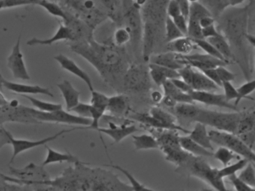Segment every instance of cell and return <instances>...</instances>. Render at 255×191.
Listing matches in <instances>:
<instances>
[{
    "instance_id": "cell-1",
    "label": "cell",
    "mask_w": 255,
    "mask_h": 191,
    "mask_svg": "<svg viewBox=\"0 0 255 191\" xmlns=\"http://www.w3.org/2000/svg\"><path fill=\"white\" fill-rule=\"evenodd\" d=\"M71 49L92 64L101 77L111 83H116L121 77L123 78L129 65L124 47L99 43L93 37L72 43Z\"/></svg>"
},
{
    "instance_id": "cell-2",
    "label": "cell",
    "mask_w": 255,
    "mask_h": 191,
    "mask_svg": "<svg viewBox=\"0 0 255 191\" xmlns=\"http://www.w3.org/2000/svg\"><path fill=\"white\" fill-rule=\"evenodd\" d=\"M251 4L237 8L228 7L221 14V33L228 40L231 49L234 48L240 54L239 65L248 80H249L251 73L246 36L249 33Z\"/></svg>"
},
{
    "instance_id": "cell-3",
    "label": "cell",
    "mask_w": 255,
    "mask_h": 191,
    "mask_svg": "<svg viewBox=\"0 0 255 191\" xmlns=\"http://www.w3.org/2000/svg\"><path fill=\"white\" fill-rule=\"evenodd\" d=\"M74 173H71L65 190L95 191H133L130 185L124 183L113 172L101 168H89L79 161Z\"/></svg>"
},
{
    "instance_id": "cell-4",
    "label": "cell",
    "mask_w": 255,
    "mask_h": 191,
    "mask_svg": "<svg viewBox=\"0 0 255 191\" xmlns=\"http://www.w3.org/2000/svg\"><path fill=\"white\" fill-rule=\"evenodd\" d=\"M59 3L93 31L108 18L94 0H59Z\"/></svg>"
},
{
    "instance_id": "cell-5",
    "label": "cell",
    "mask_w": 255,
    "mask_h": 191,
    "mask_svg": "<svg viewBox=\"0 0 255 191\" xmlns=\"http://www.w3.org/2000/svg\"><path fill=\"white\" fill-rule=\"evenodd\" d=\"M16 110L17 111V115L32 120L82 126L83 129H85L92 123V119L89 118L82 117L76 114H72L71 112L65 111L63 109L53 112H41L29 107H20L18 108L16 107Z\"/></svg>"
},
{
    "instance_id": "cell-6",
    "label": "cell",
    "mask_w": 255,
    "mask_h": 191,
    "mask_svg": "<svg viewBox=\"0 0 255 191\" xmlns=\"http://www.w3.org/2000/svg\"><path fill=\"white\" fill-rule=\"evenodd\" d=\"M177 169L184 170L189 176L204 181L216 191H227L224 179L219 175V169L212 167L203 157L192 155L183 165Z\"/></svg>"
},
{
    "instance_id": "cell-7",
    "label": "cell",
    "mask_w": 255,
    "mask_h": 191,
    "mask_svg": "<svg viewBox=\"0 0 255 191\" xmlns=\"http://www.w3.org/2000/svg\"><path fill=\"white\" fill-rule=\"evenodd\" d=\"M130 35V44L135 53L141 48L143 19L141 7L135 0H122V25Z\"/></svg>"
},
{
    "instance_id": "cell-8",
    "label": "cell",
    "mask_w": 255,
    "mask_h": 191,
    "mask_svg": "<svg viewBox=\"0 0 255 191\" xmlns=\"http://www.w3.org/2000/svg\"><path fill=\"white\" fill-rule=\"evenodd\" d=\"M242 113H222L199 108L194 122H201L207 126L213 127L219 131L237 133V126L241 118Z\"/></svg>"
},
{
    "instance_id": "cell-9",
    "label": "cell",
    "mask_w": 255,
    "mask_h": 191,
    "mask_svg": "<svg viewBox=\"0 0 255 191\" xmlns=\"http://www.w3.org/2000/svg\"><path fill=\"white\" fill-rule=\"evenodd\" d=\"M212 143L232 151L236 155L247 159L249 162H255V154L253 149L246 146L237 134L227 131L213 129L208 131Z\"/></svg>"
},
{
    "instance_id": "cell-10",
    "label": "cell",
    "mask_w": 255,
    "mask_h": 191,
    "mask_svg": "<svg viewBox=\"0 0 255 191\" xmlns=\"http://www.w3.org/2000/svg\"><path fill=\"white\" fill-rule=\"evenodd\" d=\"M122 85L131 92L148 91L151 88L148 68L141 64L129 65L122 78Z\"/></svg>"
},
{
    "instance_id": "cell-11",
    "label": "cell",
    "mask_w": 255,
    "mask_h": 191,
    "mask_svg": "<svg viewBox=\"0 0 255 191\" xmlns=\"http://www.w3.org/2000/svg\"><path fill=\"white\" fill-rule=\"evenodd\" d=\"M78 129H80V127L71 128V129L62 130V131H59V132L56 133V134H53V135L38 140H23V139L14 138L11 135V133L7 131V135H8V140H9L10 145H11V146H12L13 153L11 163L14 161V160L17 158V155L23 153V152L30 150V149H35V148L39 147V146H45L47 143L57 140L59 137L63 135V134Z\"/></svg>"
},
{
    "instance_id": "cell-12",
    "label": "cell",
    "mask_w": 255,
    "mask_h": 191,
    "mask_svg": "<svg viewBox=\"0 0 255 191\" xmlns=\"http://www.w3.org/2000/svg\"><path fill=\"white\" fill-rule=\"evenodd\" d=\"M180 78L195 91H205V92H216L220 89L214 82L208 78L203 72L195 71L190 65H185L178 71Z\"/></svg>"
},
{
    "instance_id": "cell-13",
    "label": "cell",
    "mask_w": 255,
    "mask_h": 191,
    "mask_svg": "<svg viewBox=\"0 0 255 191\" xmlns=\"http://www.w3.org/2000/svg\"><path fill=\"white\" fill-rule=\"evenodd\" d=\"M163 32L164 28L155 24L153 22L143 20L141 53L144 62H149Z\"/></svg>"
},
{
    "instance_id": "cell-14",
    "label": "cell",
    "mask_w": 255,
    "mask_h": 191,
    "mask_svg": "<svg viewBox=\"0 0 255 191\" xmlns=\"http://www.w3.org/2000/svg\"><path fill=\"white\" fill-rule=\"evenodd\" d=\"M7 66L12 73L13 77L17 80H29L30 75L28 72L24 56L21 51V36H19L13 47L8 57L7 58Z\"/></svg>"
},
{
    "instance_id": "cell-15",
    "label": "cell",
    "mask_w": 255,
    "mask_h": 191,
    "mask_svg": "<svg viewBox=\"0 0 255 191\" xmlns=\"http://www.w3.org/2000/svg\"><path fill=\"white\" fill-rule=\"evenodd\" d=\"M189 94L194 102H199L206 105L215 106L221 108L229 109L233 111H239L237 106L227 101L224 94L195 90L191 91Z\"/></svg>"
},
{
    "instance_id": "cell-16",
    "label": "cell",
    "mask_w": 255,
    "mask_h": 191,
    "mask_svg": "<svg viewBox=\"0 0 255 191\" xmlns=\"http://www.w3.org/2000/svg\"><path fill=\"white\" fill-rule=\"evenodd\" d=\"M186 65H190L192 68H197L201 71L210 68H216L219 66H227L231 62L222 60L214 56L207 54L195 53L192 55H182Z\"/></svg>"
},
{
    "instance_id": "cell-17",
    "label": "cell",
    "mask_w": 255,
    "mask_h": 191,
    "mask_svg": "<svg viewBox=\"0 0 255 191\" xmlns=\"http://www.w3.org/2000/svg\"><path fill=\"white\" fill-rule=\"evenodd\" d=\"M0 80L4 88L20 95H44L50 98L54 97L50 89L38 85L23 84V83L9 81L3 78Z\"/></svg>"
},
{
    "instance_id": "cell-18",
    "label": "cell",
    "mask_w": 255,
    "mask_h": 191,
    "mask_svg": "<svg viewBox=\"0 0 255 191\" xmlns=\"http://www.w3.org/2000/svg\"><path fill=\"white\" fill-rule=\"evenodd\" d=\"M109 122L110 128H99L97 129L98 132L106 134L113 139L115 143H119L125 140L128 136L132 135L134 133L137 132L139 130L133 124H130V122H125L123 125H116V124L112 122L111 120Z\"/></svg>"
},
{
    "instance_id": "cell-19",
    "label": "cell",
    "mask_w": 255,
    "mask_h": 191,
    "mask_svg": "<svg viewBox=\"0 0 255 191\" xmlns=\"http://www.w3.org/2000/svg\"><path fill=\"white\" fill-rule=\"evenodd\" d=\"M54 59L59 64L61 68L83 80L87 85L90 92L94 90L93 83L90 76L84 70L82 69L73 59L62 53L55 56Z\"/></svg>"
},
{
    "instance_id": "cell-20",
    "label": "cell",
    "mask_w": 255,
    "mask_h": 191,
    "mask_svg": "<svg viewBox=\"0 0 255 191\" xmlns=\"http://www.w3.org/2000/svg\"><path fill=\"white\" fill-rule=\"evenodd\" d=\"M149 62L150 63L156 64L177 71L186 65L182 55L170 51L160 54L152 55Z\"/></svg>"
},
{
    "instance_id": "cell-21",
    "label": "cell",
    "mask_w": 255,
    "mask_h": 191,
    "mask_svg": "<svg viewBox=\"0 0 255 191\" xmlns=\"http://www.w3.org/2000/svg\"><path fill=\"white\" fill-rule=\"evenodd\" d=\"M107 17L115 23H121L122 20V0H94Z\"/></svg>"
},
{
    "instance_id": "cell-22",
    "label": "cell",
    "mask_w": 255,
    "mask_h": 191,
    "mask_svg": "<svg viewBox=\"0 0 255 191\" xmlns=\"http://www.w3.org/2000/svg\"><path fill=\"white\" fill-rule=\"evenodd\" d=\"M57 86L65 100L67 111H71V109L80 103V92L68 80H63L58 83Z\"/></svg>"
},
{
    "instance_id": "cell-23",
    "label": "cell",
    "mask_w": 255,
    "mask_h": 191,
    "mask_svg": "<svg viewBox=\"0 0 255 191\" xmlns=\"http://www.w3.org/2000/svg\"><path fill=\"white\" fill-rule=\"evenodd\" d=\"M107 111L111 116L122 118L128 115L129 112V102L128 98L124 95H117L109 97Z\"/></svg>"
},
{
    "instance_id": "cell-24",
    "label": "cell",
    "mask_w": 255,
    "mask_h": 191,
    "mask_svg": "<svg viewBox=\"0 0 255 191\" xmlns=\"http://www.w3.org/2000/svg\"><path fill=\"white\" fill-rule=\"evenodd\" d=\"M150 115L153 116V118H155V119L165 124L170 130L182 131V132L186 133V134H189L190 133V131H188L186 128L177 125L176 118L172 116V115L168 113V112L164 110L163 109L160 108V107H152L150 110Z\"/></svg>"
},
{
    "instance_id": "cell-25",
    "label": "cell",
    "mask_w": 255,
    "mask_h": 191,
    "mask_svg": "<svg viewBox=\"0 0 255 191\" xmlns=\"http://www.w3.org/2000/svg\"><path fill=\"white\" fill-rule=\"evenodd\" d=\"M189 134V137L195 143L213 152V143L210 140V136L207 131V125L201 123V122H196L193 130L190 131Z\"/></svg>"
},
{
    "instance_id": "cell-26",
    "label": "cell",
    "mask_w": 255,
    "mask_h": 191,
    "mask_svg": "<svg viewBox=\"0 0 255 191\" xmlns=\"http://www.w3.org/2000/svg\"><path fill=\"white\" fill-rule=\"evenodd\" d=\"M196 47L192 39L188 36L177 38L167 43L166 45L168 51L180 55L189 54Z\"/></svg>"
},
{
    "instance_id": "cell-27",
    "label": "cell",
    "mask_w": 255,
    "mask_h": 191,
    "mask_svg": "<svg viewBox=\"0 0 255 191\" xmlns=\"http://www.w3.org/2000/svg\"><path fill=\"white\" fill-rule=\"evenodd\" d=\"M159 149L165 155V160L168 162L172 163L173 164L177 166V167L183 165L192 155L183 150L181 147H161Z\"/></svg>"
},
{
    "instance_id": "cell-28",
    "label": "cell",
    "mask_w": 255,
    "mask_h": 191,
    "mask_svg": "<svg viewBox=\"0 0 255 191\" xmlns=\"http://www.w3.org/2000/svg\"><path fill=\"white\" fill-rule=\"evenodd\" d=\"M180 144L183 150L194 156L213 157V152L200 146L198 143L192 140L189 136L180 137Z\"/></svg>"
},
{
    "instance_id": "cell-29",
    "label": "cell",
    "mask_w": 255,
    "mask_h": 191,
    "mask_svg": "<svg viewBox=\"0 0 255 191\" xmlns=\"http://www.w3.org/2000/svg\"><path fill=\"white\" fill-rule=\"evenodd\" d=\"M47 156H46L45 160L43 162V167L50 165V164H62V163L65 162L76 164V163L80 161V160L77 157L71 155L69 152L62 153V152H58V151L51 149V148L47 147Z\"/></svg>"
},
{
    "instance_id": "cell-30",
    "label": "cell",
    "mask_w": 255,
    "mask_h": 191,
    "mask_svg": "<svg viewBox=\"0 0 255 191\" xmlns=\"http://www.w3.org/2000/svg\"><path fill=\"white\" fill-rule=\"evenodd\" d=\"M207 41L213 44V47L218 50L219 53L225 58L226 60L235 61L234 60V53H233L232 49L228 40L222 33L219 34L215 37L207 38Z\"/></svg>"
},
{
    "instance_id": "cell-31",
    "label": "cell",
    "mask_w": 255,
    "mask_h": 191,
    "mask_svg": "<svg viewBox=\"0 0 255 191\" xmlns=\"http://www.w3.org/2000/svg\"><path fill=\"white\" fill-rule=\"evenodd\" d=\"M163 89L164 94L170 95L176 100L177 103H189V104H195L193 100L191 98L189 93L182 92L174 84L171 80H165V83L162 85Z\"/></svg>"
},
{
    "instance_id": "cell-32",
    "label": "cell",
    "mask_w": 255,
    "mask_h": 191,
    "mask_svg": "<svg viewBox=\"0 0 255 191\" xmlns=\"http://www.w3.org/2000/svg\"><path fill=\"white\" fill-rule=\"evenodd\" d=\"M132 137L133 139V144L136 151L159 149L157 141L152 134H141V135L132 134Z\"/></svg>"
},
{
    "instance_id": "cell-33",
    "label": "cell",
    "mask_w": 255,
    "mask_h": 191,
    "mask_svg": "<svg viewBox=\"0 0 255 191\" xmlns=\"http://www.w3.org/2000/svg\"><path fill=\"white\" fill-rule=\"evenodd\" d=\"M255 126V110L252 109L251 111L242 113L241 118H240V122H239L236 134L239 135V134L254 131Z\"/></svg>"
},
{
    "instance_id": "cell-34",
    "label": "cell",
    "mask_w": 255,
    "mask_h": 191,
    "mask_svg": "<svg viewBox=\"0 0 255 191\" xmlns=\"http://www.w3.org/2000/svg\"><path fill=\"white\" fill-rule=\"evenodd\" d=\"M176 114L182 119L193 121L198 114L199 107H196L195 104L189 103H178L174 108Z\"/></svg>"
},
{
    "instance_id": "cell-35",
    "label": "cell",
    "mask_w": 255,
    "mask_h": 191,
    "mask_svg": "<svg viewBox=\"0 0 255 191\" xmlns=\"http://www.w3.org/2000/svg\"><path fill=\"white\" fill-rule=\"evenodd\" d=\"M21 96L26 98L32 104V105L35 107V110H39V111L53 112L62 109V105L61 104L41 101V100L38 99V98H35V97L30 96V95H21Z\"/></svg>"
},
{
    "instance_id": "cell-36",
    "label": "cell",
    "mask_w": 255,
    "mask_h": 191,
    "mask_svg": "<svg viewBox=\"0 0 255 191\" xmlns=\"http://www.w3.org/2000/svg\"><path fill=\"white\" fill-rule=\"evenodd\" d=\"M183 36L185 35L180 32V29L176 26L172 19L166 16L165 24H164V37H165V42H170V41H174L177 38Z\"/></svg>"
},
{
    "instance_id": "cell-37",
    "label": "cell",
    "mask_w": 255,
    "mask_h": 191,
    "mask_svg": "<svg viewBox=\"0 0 255 191\" xmlns=\"http://www.w3.org/2000/svg\"><path fill=\"white\" fill-rule=\"evenodd\" d=\"M107 167H113V169L119 170L120 173L122 174L125 175L126 176L127 179L129 181L130 183L131 187L132 188L133 191H153L151 188H148V187L145 186L143 184L140 183L135 177L133 175L131 174L128 170L123 168L119 165H106Z\"/></svg>"
},
{
    "instance_id": "cell-38",
    "label": "cell",
    "mask_w": 255,
    "mask_h": 191,
    "mask_svg": "<svg viewBox=\"0 0 255 191\" xmlns=\"http://www.w3.org/2000/svg\"><path fill=\"white\" fill-rule=\"evenodd\" d=\"M241 173L238 176L239 179L247 184L251 188H255V164L249 162L246 167L241 170Z\"/></svg>"
},
{
    "instance_id": "cell-39",
    "label": "cell",
    "mask_w": 255,
    "mask_h": 191,
    "mask_svg": "<svg viewBox=\"0 0 255 191\" xmlns=\"http://www.w3.org/2000/svg\"><path fill=\"white\" fill-rule=\"evenodd\" d=\"M92 97H91L90 104L92 107L95 108L99 109L103 111H107V106H108L109 97L105 94L95 91L91 92Z\"/></svg>"
},
{
    "instance_id": "cell-40",
    "label": "cell",
    "mask_w": 255,
    "mask_h": 191,
    "mask_svg": "<svg viewBox=\"0 0 255 191\" xmlns=\"http://www.w3.org/2000/svg\"><path fill=\"white\" fill-rule=\"evenodd\" d=\"M192 41L195 43L197 47L201 48V50H204L207 54L210 55V56H214V57L218 58V59H222V60H226L220 53L218 52V50L213 47L211 43L209 42L207 39L201 38V39H192ZM229 62V61H228Z\"/></svg>"
},
{
    "instance_id": "cell-41",
    "label": "cell",
    "mask_w": 255,
    "mask_h": 191,
    "mask_svg": "<svg viewBox=\"0 0 255 191\" xmlns=\"http://www.w3.org/2000/svg\"><path fill=\"white\" fill-rule=\"evenodd\" d=\"M204 5L212 14L221 15L228 8L226 0H204Z\"/></svg>"
},
{
    "instance_id": "cell-42",
    "label": "cell",
    "mask_w": 255,
    "mask_h": 191,
    "mask_svg": "<svg viewBox=\"0 0 255 191\" xmlns=\"http://www.w3.org/2000/svg\"><path fill=\"white\" fill-rule=\"evenodd\" d=\"M249 162V161H248L247 159L243 158V159L237 161L235 164L225 166L224 168L219 170V175H220L221 177L223 178V179L224 178L232 176V175L236 174V173L240 171V170H243V169L246 167V164Z\"/></svg>"
},
{
    "instance_id": "cell-43",
    "label": "cell",
    "mask_w": 255,
    "mask_h": 191,
    "mask_svg": "<svg viewBox=\"0 0 255 191\" xmlns=\"http://www.w3.org/2000/svg\"><path fill=\"white\" fill-rule=\"evenodd\" d=\"M130 42V35L128 29L123 26H120L114 32L113 44L118 47H124L125 44Z\"/></svg>"
},
{
    "instance_id": "cell-44",
    "label": "cell",
    "mask_w": 255,
    "mask_h": 191,
    "mask_svg": "<svg viewBox=\"0 0 255 191\" xmlns=\"http://www.w3.org/2000/svg\"><path fill=\"white\" fill-rule=\"evenodd\" d=\"M213 158L222 163L224 167L228 165L232 160L236 158L235 153L225 147L219 146V149L213 153Z\"/></svg>"
},
{
    "instance_id": "cell-45",
    "label": "cell",
    "mask_w": 255,
    "mask_h": 191,
    "mask_svg": "<svg viewBox=\"0 0 255 191\" xmlns=\"http://www.w3.org/2000/svg\"><path fill=\"white\" fill-rule=\"evenodd\" d=\"M255 80H248L246 83L242 85L241 86L237 89V92H238L239 94V102H240L241 100L244 99V98H247V99L252 100L254 101V98H251V97L249 96L250 94H252V92L255 91Z\"/></svg>"
},
{
    "instance_id": "cell-46",
    "label": "cell",
    "mask_w": 255,
    "mask_h": 191,
    "mask_svg": "<svg viewBox=\"0 0 255 191\" xmlns=\"http://www.w3.org/2000/svg\"><path fill=\"white\" fill-rule=\"evenodd\" d=\"M222 87H223L224 95L227 101L231 102L232 100H234V105L237 106L239 104V94L237 89L233 86L231 82H223L222 83Z\"/></svg>"
},
{
    "instance_id": "cell-47",
    "label": "cell",
    "mask_w": 255,
    "mask_h": 191,
    "mask_svg": "<svg viewBox=\"0 0 255 191\" xmlns=\"http://www.w3.org/2000/svg\"><path fill=\"white\" fill-rule=\"evenodd\" d=\"M149 74H150V79L153 80V83L157 86H162V85L167 80L166 77L158 71L153 64L149 63L148 65Z\"/></svg>"
},
{
    "instance_id": "cell-48",
    "label": "cell",
    "mask_w": 255,
    "mask_h": 191,
    "mask_svg": "<svg viewBox=\"0 0 255 191\" xmlns=\"http://www.w3.org/2000/svg\"><path fill=\"white\" fill-rule=\"evenodd\" d=\"M91 105L90 104H86V103H79L76 107L71 109V113H74L77 116H82V117L89 118L91 119Z\"/></svg>"
},
{
    "instance_id": "cell-49",
    "label": "cell",
    "mask_w": 255,
    "mask_h": 191,
    "mask_svg": "<svg viewBox=\"0 0 255 191\" xmlns=\"http://www.w3.org/2000/svg\"><path fill=\"white\" fill-rule=\"evenodd\" d=\"M228 179L231 180V183L237 191H254L255 190V188H251L247 184L240 180L236 174L228 176Z\"/></svg>"
},
{
    "instance_id": "cell-50",
    "label": "cell",
    "mask_w": 255,
    "mask_h": 191,
    "mask_svg": "<svg viewBox=\"0 0 255 191\" xmlns=\"http://www.w3.org/2000/svg\"><path fill=\"white\" fill-rule=\"evenodd\" d=\"M165 13H166L167 17L171 19L181 14V11H180L175 0H168L166 8H165Z\"/></svg>"
},
{
    "instance_id": "cell-51",
    "label": "cell",
    "mask_w": 255,
    "mask_h": 191,
    "mask_svg": "<svg viewBox=\"0 0 255 191\" xmlns=\"http://www.w3.org/2000/svg\"><path fill=\"white\" fill-rule=\"evenodd\" d=\"M216 69L222 83H223V82H232L235 80L236 74L228 71L225 68V66H219L216 68Z\"/></svg>"
},
{
    "instance_id": "cell-52",
    "label": "cell",
    "mask_w": 255,
    "mask_h": 191,
    "mask_svg": "<svg viewBox=\"0 0 255 191\" xmlns=\"http://www.w3.org/2000/svg\"><path fill=\"white\" fill-rule=\"evenodd\" d=\"M176 26H177L180 32L186 36L187 35L188 31V19L185 17L183 14L177 16L172 19Z\"/></svg>"
},
{
    "instance_id": "cell-53",
    "label": "cell",
    "mask_w": 255,
    "mask_h": 191,
    "mask_svg": "<svg viewBox=\"0 0 255 191\" xmlns=\"http://www.w3.org/2000/svg\"><path fill=\"white\" fill-rule=\"evenodd\" d=\"M239 137L240 140L246 145L249 146L250 149H253L255 147V130L254 131H249V132L244 133V134H239Z\"/></svg>"
},
{
    "instance_id": "cell-54",
    "label": "cell",
    "mask_w": 255,
    "mask_h": 191,
    "mask_svg": "<svg viewBox=\"0 0 255 191\" xmlns=\"http://www.w3.org/2000/svg\"><path fill=\"white\" fill-rule=\"evenodd\" d=\"M220 31L216 27V23L207 26V27L202 28L201 29V34H202L203 38L207 39V38H212V37L216 36L220 34Z\"/></svg>"
},
{
    "instance_id": "cell-55",
    "label": "cell",
    "mask_w": 255,
    "mask_h": 191,
    "mask_svg": "<svg viewBox=\"0 0 255 191\" xmlns=\"http://www.w3.org/2000/svg\"><path fill=\"white\" fill-rule=\"evenodd\" d=\"M201 72L204 73L210 80L214 82L218 86L222 87V83L221 81L220 78H219V74H218L216 68H210V69L204 70V71H201Z\"/></svg>"
},
{
    "instance_id": "cell-56",
    "label": "cell",
    "mask_w": 255,
    "mask_h": 191,
    "mask_svg": "<svg viewBox=\"0 0 255 191\" xmlns=\"http://www.w3.org/2000/svg\"><path fill=\"white\" fill-rule=\"evenodd\" d=\"M171 81H172L174 84L180 90H181L182 92L189 93L191 91L193 90L188 83H186L184 80H181V79H173V80H171Z\"/></svg>"
},
{
    "instance_id": "cell-57",
    "label": "cell",
    "mask_w": 255,
    "mask_h": 191,
    "mask_svg": "<svg viewBox=\"0 0 255 191\" xmlns=\"http://www.w3.org/2000/svg\"><path fill=\"white\" fill-rule=\"evenodd\" d=\"M175 1L181 11V14L188 19L191 5L189 1L188 0H175Z\"/></svg>"
},
{
    "instance_id": "cell-58",
    "label": "cell",
    "mask_w": 255,
    "mask_h": 191,
    "mask_svg": "<svg viewBox=\"0 0 255 191\" xmlns=\"http://www.w3.org/2000/svg\"><path fill=\"white\" fill-rule=\"evenodd\" d=\"M226 2L228 7L237 8V7H241L252 3L253 0H226Z\"/></svg>"
},
{
    "instance_id": "cell-59",
    "label": "cell",
    "mask_w": 255,
    "mask_h": 191,
    "mask_svg": "<svg viewBox=\"0 0 255 191\" xmlns=\"http://www.w3.org/2000/svg\"><path fill=\"white\" fill-rule=\"evenodd\" d=\"M161 103H162L163 105H165V107L172 109H174L175 106L178 104L174 98H173L172 97L170 96V95H165V96H163Z\"/></svg>"
},
{
    "instance_id": "cell-60",
    "label": "cell",
    "mask_w": 255,
    "mask_h": 191,
    "mask_svg": "<svg viewBox=\"0 0 255 191\" xmlns=\"http://www.w3.org/2000/svg\"><path fill=\"white\" fill-rule=\"evenodd\" d=\"M10 144L7 131L3 128H0V149H2L5 145Z\"/></svg>"
},
{
    "instance_id": "cell-61",
    "label": "cell",
    "mask_w": 255,
    "mask_h": 191,
    "mask_svg": "<svg viewBox=\"0 0 255 191\" xmlns=\"http://www.w3.org/2000/svg\"><path fill=\"white\" fill-rule=\"evenodd\" d=\"M150 98H151L153 102L156 103V104H159V103H161V101H162L163 95H162L159 91H153V92H151Z\"/></svg>"
},
{
    "instance_id": "cell-62",
    "label": "cell",
    "mask_w": 255,
    "mask_h": 191,
    "mask_svg": "<svg viewBox=\"0 0 255 191\" xmlns=\"http://www.w3.org/2000/svg\"><path fill=\"white\" fill-rule=\"evenodd\" d=\"M10 102L8 101L2 92H0V109H4L9 106Z\"/></svg>"
},
{
    "instance_id": "cell-63",
    "label": "cell",
    "mask_w": 255,
    "mask_h": 191,
    "mask_svg": "<svg viewBox=\"0 0 255 191\" xmlns=\"http://www.w3.org/2000/svg\"><path fill=\"white\" fill-rule=\"evenodd\" d=\"M189 1V3H196V2H201V0H188Z\"/></svg>"
}]
</instances>
